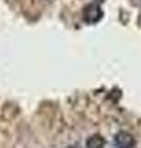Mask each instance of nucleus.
<instances>
[{
	"instance_id": "obj_1",
	"label": "nucleus",
	"mask_w": 141,
	"mask_h": 148,
	"mask_svg": "<svg viewBox=\"0 0 141 148\" xmlns=\"http://www.w3.org/2000/svg\"><path fill=\"white\" fill-rule=\"evenodd\" d=\"M103 12L97 4H90L84 9V20L87 24H96L101 20Z\"/></svg>"
},
{
	"instance_id": "obj_2",
	"label": "nucleus",
	"mask_w": 141,
	"mask_h": 148,
	"mask_svg": "<svg viewBox=\"0 0 141 148\" xmlns=\"http://www.w3.org/2000/svg\"><path fill=\"white\" fill-rule=\"evenodd\" d=\"M117 148H133L135 146V138L126 131H119L114 137Z\"/></svg>"
},
{
	"instance_id": "obj_3",
	"label": "nucleus",
	"mask_w": 141,
	"mask_h": 148,
	"mask_svg": "<svg viewBox=\"0 0 141 148\" xmlns=\"http://www.w3.org/2000/svg\"><path fill=\"white\" fill-rule=\"evenodd\" d=\"M104 145H106V141L101 135H92L86 141L87 148H103Z\"/></svg>"
}]
</instances>
